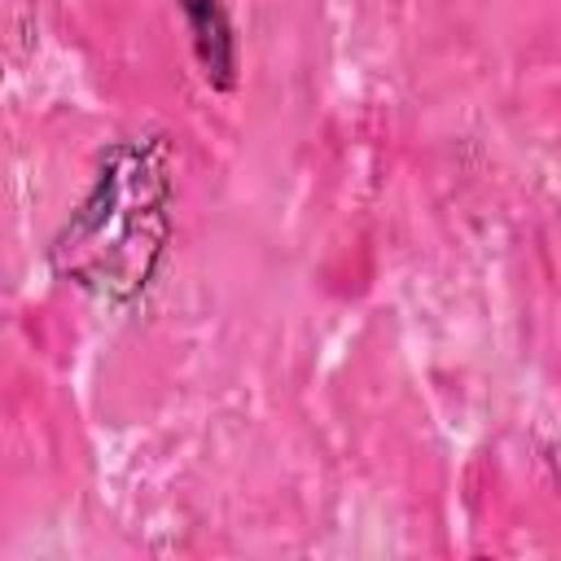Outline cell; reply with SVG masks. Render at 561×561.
<instances>
[{
  "instance_id": "obj_1",
  "label": "cell",
  "mask_w": 561,
  "mask_h": 561,
  "mask_svg": "<svg viewBox=\"0 0 561 561\" xmlns=\"http://www.w3.org/2000/svg\"><path fill=\"white\" fill-rule=\"evenodd\" d=\"M167 202L171 184L158 149L136 140L114 145L96 171L92 193L57 241L61 272L105 298L145 289L167 245Z\"/></svg>"
},
{
  "instance_id": "obj_2",
  "label": "cell",
  "mask_w": 561,
  "mask_h": 561,
  "mask_svg": "<svg viewBox=\"0 0 561 561\" xmlns=\"http://www.w3.org/2000/svg\"><path fill=\"white\" fill-rule=\"evenodd\" d=\"M180 13L188 22L202 79L210 88L228 92L237 83V39H232V22H228L224 0H180Z\"/></svg>"
}]
</instances>
